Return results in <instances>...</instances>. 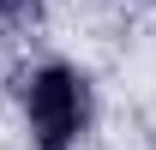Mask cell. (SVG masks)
<instances>
[{
  "mask_svg": "<svg viewBox=\"0 0 156 150\" xmlns=\"http://www.w3.org/2000/svg\"><path fill=\"white\" fill-rule=\"evenodd\" d=\"M24 108H30V132L42 150H72L78 132L90 126V84L72 66H42L24 90Z\"/></svg>",
  "mask_w": 156,
  "mask_h": 150,
  "instance_id": "1",
  "label": "cell"
},
{
  "mask_svg": "<svg viewBox=\"0 0 156 150\" xmlns=\"http://www.w3.org/2000/svg\"><path fill=\"white\" fill-rule=\"evenodd\" d=\"M0 18H6V24H24V18H36V0H0Z\"/></svg>",
  "mask_w": 156,
  "mask_h": 150,
  "instance_id": "2",
  "label": "cell"
}]
</instances>
